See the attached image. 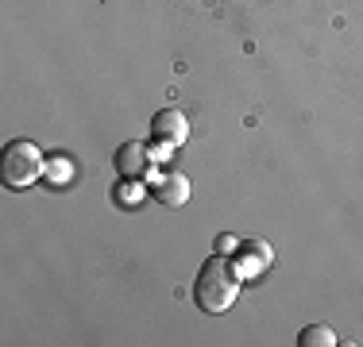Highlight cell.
Returning <instances> with one entry per match:
<instances>
[{
    "label": "cell",
    "mask_w": 363,
    "mask_h": 347,
    "mask_svg": "<svg viewBox=\"0 0 363 347\" xmlns=\"http://www.w3.org/2000/svg\"><path fill=\"white\" fill-rule=\"evenodd\" d=\"M240 266L228 263V255H213L201 263L197 271V282H194V301L201 312H228L240 297Z\"/></svg>",
    "instance_id": "1"
},
{
    "label": "cell",
    "mask_w": 363,
    "mask_h": 347,
    "mask_svg": "<svg viewBox=\"0 0 363 347\" xmlns=\"http://www.w3.org/2000/svg\"><path fill=\"white\" fill-rule=\"evenodd\" d=\"M0 170H4L8 189H28L31 181L43 174V151L28 139H12L0 154Z\"/></svg>",
    "instance_id": "2"
},
{
    "label": "cell",
    "mask_w": 363,
    "mask_h": 347,
    "mask_svg": "<svg viewBox=\"0 0 363 347\" xmlns=\"http://www.w3.org/2000/svg\"><path fill=\"white\" fill-rule=\"evenodd\" d=\"M186 135H189V124H186V116H182L178 108L155 112V120H151V139H155V147H167V151H174V147L186 143Z\"/></svg>",
    "instance_id": "3"
},
{
    "label": "cell",
    "mask_w": 363,
    "mask_h": 347,
    "mask_svg": "<svg viewBox=\"0 0 363 347\" xmlns=\"http://www.w3.org/2000/svg\"><path fill=\"white\" fill-rule=\"evenodd\" d=\"M147 193L159 205L178 208V205L189 201V181H186V174H162V178H155L151 186H147Z\"/></svg>",
    "instance_id": "4"
},
{
    "label": "cell",
    "mask_w": 363,
    "mask_h": 347,
    "mask_svg": "<svg viewBox=\"0 0 363 347\" xmlns=\"http://www.w3.org/2000/svg\"><path fill=\"white\" fill-rule=\"evenodd\" d=\"M271 263H274V251L267 247L263 239H247V243H240V258H236V266H240V274H244V278H255L259 271H267Z\"/></svg>",
    "instance_id": "5"
},
{
    "label": "cell",
    "mask_w": 363,
    "mask_h": 347,
    "mask_svg": "<svg viewBox=\"0 0 363 347\" xmlns=\"http://www.w3.org/2000/svg\"><path fill=\"white\" fill-rule=\"evenodd\" d=\"M116 174H124V178H140L147 174V143H120L116 147Z\"/></svg>",
    "instance_id": "6"
},
{
    "label": "cell",
    "mask_w": 363,
    "mask_h": 347,
    "mask_svg": "<svg viewBox=\"0 0 363 347\" xmlns=\"http://www.w3.org/2000/svg\"><path fill=\"white\" fill-rule=\"evenodd\" d=\"M298 343L301 347H333L336 343V332L328 324H306L298 332Z\"/></svg>",
    "instance_id": "7"
},
{
    "label": "cell",
    "mask_w": 363,
    "mask_h": 347,
    "mask_svg": "<svg viewBox=\"0 0 363 347\" xmlns=\"http://www.w3.org/2000/svg\"><path fill=\"white\" fill-rule=\"evenodd\" d=\"M236 251H240L236 236H217V255H236Z\"/></svg>",
    "instance_id": "8"
}]
</instances>
